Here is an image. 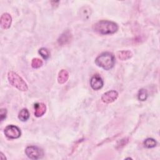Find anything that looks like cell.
<instances>
[{"mask_svg": "<svg viewBox=\"0 0 160 160\" xmlns=\"http://www.w3.org/2000/svg\"><path fill=\"white\" fill-rule=\"evenodd\" d=\"M38 52L44 59H48L49 56H50L49 51L46 48H42L39 49Z\"/></svg>", "mask_w": 160, "mask_h": 160, "instance_id": "ac0fdd59", "label": "cell"}, {"mask_svg": "<svg viewBox=\"0 0 160 160\" xmlns=\"http://www.w3.org/2000/svg\"><path fill=\"white\" fill-rule=\"evenodd\" d=\"M81 16L84 19H88L91 14V9L89 6H84L81 9Z\"/></svg>", "mask_w": 160, "mask_h": 160, "instance_id": "5bb4252c", "label": "cell"}, {"mask_svg": "<svg viewBox=\"0 0 160 160\" xmlns=\"http://www.w3.org/2000/svg\"><path fill=\"white\" fill-rule=\"evenodd\" d=\"M157 144L156 141L152 138H148L144 141V145L147 148H154Z\"/></svg>", "mask_w": 160, "mask_h": 160, "instance_id": "2e32d148", "label": "cell"}, {"mask_svg": "<svg viewBox=\"0 0 160 160\" xmlns=\"http://www.w3.org/2000/svg\"><path fill=\"white\" fill-rule=\"evenodd\" d=\"M34 115L39 118L43 116L46 111V106L42 102H37L34 104Z\"/></svg>", "mask_w": 160, "mask_h": 160, "instance_id": "9c48e42d", "label": "cell"}, {"mask_svg": "<svg viewBox=\"0 0 160 160\" xmlns=\"http://www.w3.org/2000/svg\"><path fill=\"white\" fill-rule=\"evenodd\" d=\"M72 39V35L69 31L64 32L58 39V42L59 45H65L69 42Z\"/></svg>", "mask_w": 160, "mask_h": 160, "instance_id": "30bf717a", "label": "cell"}, {"mask_svg": "<svg viewBox=\"0 0 160 160\" xmlns=\"http://www.w3.org/2000/svg\"><path fill=\"white\" fill-rule=\"evenodd\" d=\"M94 31L101 34H112L118 30V24L112 21L108 20H101L93 25Z\"/></svg>", "mask_w": 160, "mask_h": 160, "instance_id": "6da1fadb", "label": "cell"}, {"mask_svg": "<svg viewBox=\"0 0 160 160\" xmlns=\"http://www.w3.org/2000/svg\"><path fill=\"white\" fill-rule=\"evenodd\" d=\"M117 57L121 61H126L132 58V53L131 51L126 50V51H118L116 54Z\"/></svg>", "mask_w": 160, "mask_h": 160, "instance_id": "7c38bea8", "label": "cell"}, {"mask_svg": "<svg viewBox=\"0 0 160 160\" xmlns=\"http://www.w3.org/2000/svg\"><path fill=\"white\" fill-rule=\"evenodd\" d=\"M7 111L5 108H1L0 110V116H1V121H2L6 118Z\"/></svg>", "mask_w": 160, "mask_h": 160, "instance_id": "d6986e66", "label": "cell"}, {"mask_svg": "<svg viewBox=\"0 0 160 160\" xmlns=\"http://www.w3.org/2000/svg\"><path fill=\"white\" fill-rule=\"evenodd\" d=\"M25 153L31 159H41L44 156L43 151L36 146H28L25 149Z\"/></svg>", "mask_w": 160, "mask_h": 160, "instance_id": "277c9868", "label": "cell"}, {"mask_svg": "<svg viewBox=\"0 0 160 160\" xmlns=\"http://www.w3.org/2000/svg\"><path fill=\"white\" fill-rule=\"evenodd\" d=\"M1 159H2V160L6 159V158L5 156H4V154L2 152H1Z\"/></svg>", "mask_w": 160, "mask_h": 160, "instance_id": "ffe728a7", "label": "cell"}, {"mask_svg": "<svg viewBox=\"0 0 160 160\" xmlns=\"http://www.w3.org/2000/svg\"><path fill=\"white\" fill-rule=\"evenodd\" d=\"M119 94L115 90H111L104 92L101 96V100L103 102L109 104L117 99Z\"/></svg>", "mask_w": 160, "mask_h": 160, "instance_id": "8992f818", "label": "cell"}, {"mask_svg": "<svg viewBox=\"0 0 160 160\" xmlns=\"http://www.w3.org/2000/svg\"><path fill=\"white\" fill-rule=\"evenodd\" d=\"M5 136L9 139H17L21 136L20 129L14 125H8L4 129Z\"/></svg>", "mask_w": 160, "mask_h": 160, "instance_id": "5b68a950", "label": "cell"}, {"mask_svg": "<svg viewBox=\"0 0 160 160\" xmlns=\"http://www.w3.org/2000/svg\"><path fill=\"white\" fill-rule=\"evenodd\" d=\"M103 81L99 74L94 75L90 80L91 87L94 90H99L103 86Z\"/></svg>", "mask_w": 160, "mask_h": 160, "instance_id": "52a82bcc", "label": "cell"}, {"mask_svg": "<svg viewBox=\"0 0 160 160\" xmlns=\"http://www.w3.org/2000/svg\"><path fill=\"white\" fill-rule=\"evenodd\" d=\"M12 22V17L8 13H3L0 19V24L1 26L4 29H8L10 28Z\"/></svg>", "mask_w": 160, "mask_h": 160, "instance_id": "ba28073f", "label": "cell"}, {"mask_svg": "<svg viewBox=\"0 0 160 160\" xmlns=\"http://www.w3.org/2000/svg\"><path fill=\"white\" fill-rule=\"evenodd\" d=\"M29 118V113L27 109H21L18 114V118L21 121H26Z\"/></svg>", "mask_w": 160, "mask_h": 160, "instance_id": "4fadbf2b", "label": "cell"}, {"mask_svg": "<svg viewBox=\"0 0 160 160\" xmlns=\"http://www.w3.org/2000/svg\"><path fill=\"white\" fill-rule=\"evenodd\" d=\"M95 63L98 66L105 70H109L113 68L115 64V58L112 54L105 52L96 58Z\"/></svg>", "mask_w": 160, "mask_h": 160, "instance_id": "7a4b0ae2", "label": "cell"}, {"mask_svg": "<svg viewBox=\"0 0 160 160\" xmlns=\"http://www.w3.org/2000/svg\"><path fill=\"white\" fill-rule=\"evenodd\" d=\"M8 79L9 83L21 91H26L28 89L26 82L23 79L14 71H9L8 74Z\"/></svg>", "mask_w": 160, "mask_h": 160, "instance_id": "3957f363", "label": "cell"}, {"mask_svg": "<svg viewBox=\"0 0 160 160\" xmlns=\"http://www.w3.org/2000/svg\"><path fill=\"white\" fill-rule=\"evenodd\" d=\"M148 92L145 89H139L138 94V98L139 101H146L148 98Z\"/></svg>", "mask_w": 160, "mask_h": 160, "instance_id": "9a60e30c", "label": "cell"}, {"mask_svg": "<svg viewBox=\"0 0 160 160\" xmlns=\"http://www.w3.org/2000/svg\"><path fill=\"white\" fill-rule=\"evenodd\" d=\"M42 65V61L41 59L38 58L32 59L31 62V66L33 68H35V69L39 68L41 67Z\"/></svg>", "mask_w": 160, "mask_h": 160, "instance_id": "e0dca14e", "label": "cell"}, {"mask_svg": "<svg viewBox=\"0 0 160 160\" xmlns=\"http://www.w3.org/2000/svg\"><path fill=\"white\" fill-rule=\"evenodd\" d=\"M69 78V73L66 69H61L58 75V82L62 84H64Z\"/></svg>", "mask_w": 160, "mask_h": 160, "instance_id": "8fae6325", "label": "cell"}]
</instances>
